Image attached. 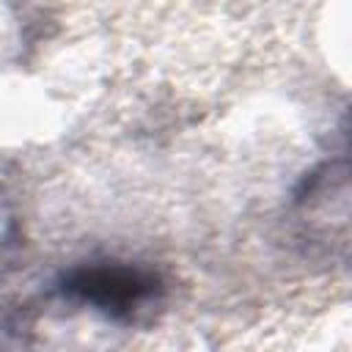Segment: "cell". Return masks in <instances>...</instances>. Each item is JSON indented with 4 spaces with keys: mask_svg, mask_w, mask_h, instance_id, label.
<instances>
[{
    "mask_svg": "<svg viewBox=\"0 0 352 352\" xmlns=\"http://www.w3.org/2000/svg\"><path fill=\"white\" fill-rule=\"evenodd\" d=\"M52 297L66 305L91 311L110 324H138L151 314L162 297L165 283L160 272L129 261H85L52 283Z\"/></svg>",
    "mask_w": 352,
    "mask_h": 352,
    "instance_id": "obj_1",
    "label": "cell"
},
{
    "mask_svg": "<svg viewBox=\"0 0 352 352\" xmlns=\"http://www.w3.org/2000/svg\"><path fill=\"white\" fill-rule=\"evenodd\" d=\"M294 226L300 228V239L330 250L333 242L346 250V226H349V182H346V160H327L314 168L292 204Z\"/></svg>",
    "mask_w": 352,
    "mask_h": 352,
    "instance_id": "obj_2",
    "label": "cell"
},
{
    "mask_svg": "<svg viewBox=\"0 0 352 352\" xmlns=\"http://www.w3.org/2000/svg\"><path fill=\"white\" fill-rule=\"evenodd\" d=\"M16 245H19V217L8 192L0 187V261L8 258Z\"/></svg>",
    "mask_w": 352,
    "mask_h": 352,
    "instance_id": "obj_3",
    "label": "cell"
}]
</instances>
